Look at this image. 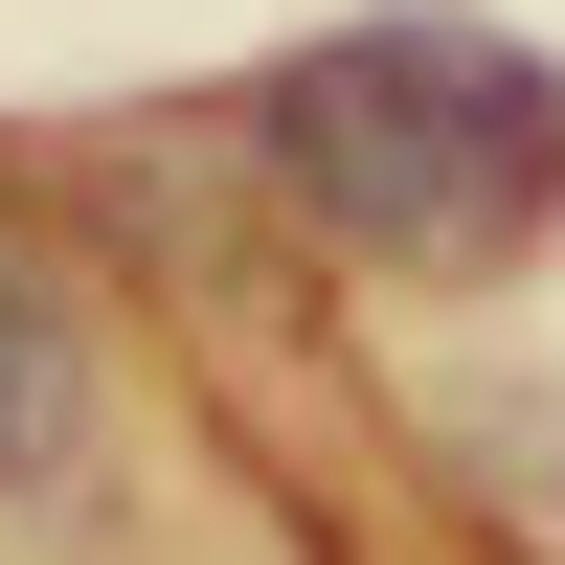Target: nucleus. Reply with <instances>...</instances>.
<instances>
[{"mask_svg":"<svg viewBox=\"0 0 565 565\" xmlns=\"http://www.w3.org/2000/svg\"><path fill=\"white\" fill-rule=\"evenodd\" d=\"M90 476V317H68V271L0 226V498H68Z\"/></svg>","mask_w":565,"mask_h":565,"instance_id":"f03ea898","label":"nucleus"},{"mask_svg":"<svg viewBox=\"0 0 565 565\" xmlns=\"http://www.w3.org/2000/svg\"><path fill=\"white\" fill-rule=\"evenodd\" d=\"M271 181H295L317 226H340L362 271H407V295H476V271H521L565 226V68L498 23H340L295 45V68L249 90Z\"/></svg>","mask_w":565,"mask_h":565,"instance_id":"f257e3e1","label":"nucleus"}]
</instances>
